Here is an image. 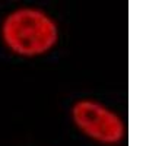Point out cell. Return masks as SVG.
Segmentation results:
<instances>
[{
    "mask_svg": "<svg viewBox=\"0 0 146 146\" xmlns=\"http://www.w3.org/2000/svg\"><path fill=\"white\" fill-rule=\"evenodd\" d=\"M69 118L76 131L100 146H120L127 136V123L118 110L94 98H78L69 108Z\"/></svg>",
    "mask_w": 146,
    "mask_h": 146,
    "instance_id": "7a4b0ae2",
    "label": "cell"
},
{
    "mask_svg": "<svg viewBox=\"0 0 146 146\" xmlns=\"http://www.w3.org/2000/svg\"><path fill=\"white\" fill-rule=\"evenodd\" d=\"M62 28L57 18L35 5H21L0 19V42L21 58H40L58 45Z\"/></svg>",
    "mask_w": 146,
    "mask_h": 146,
    "instance_id": "6da1fadb",
    "label": "cell"
}]
</instances>
